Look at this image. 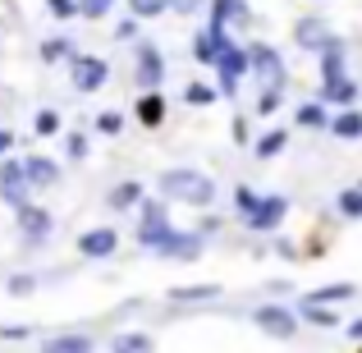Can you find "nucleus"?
Wrapping results in <instances>:
<instances>
[{"instance_id": "f257e3e1", "label": "nucleus", "mask_w": 362, "mask_h": 353, "mask_svg": "<svg viewBox=\"0 0 362 353\" xmlns=\"http://www.w3.org/2000/svg\"><path fill=\"white\" fill-rule=\"evenodd\" d=\"M160 193H165V197H179V202L206 207L216 197V184L206 175H197V170H165V175H160Z\"/></svg>"}, {"instance_id": "f03ea898", "label": "nucleus", "mask_w": 362, "mask_h": 353, "mask_svg": "<svg viewBox=\"0 0 362 353\" xmlns=\"http://www.w3.org/2000/svg\"><path fill=\"white\" fill-rule=\"evenodd\" d=\"M170 234H175V230L165 225V207H160V202H147V207H142V225H138V243L160 253V248L170 243Z\"/></svg>"}, {"instance_id": "7ed1b4c3", "label": "nucleus", "mask_w": 362, "mask_h": 353, "mask_svg": "<svg viewBox=\"0 0 362 353\" xmlns=\"http://www.w3.org/2000/svg\"><path fill=\"white\" fill-rule=\"evenodd\" d=\"M28 188H33L28 166H23V161H5V166H0V197L23 212V207H28Z\"/></svg>"}, {"instance_id": "20e7f679", "label": "nucleus", "mask_w": 362, "mask_h": 353, "mask_svg": "<svg viewBox=\"0 0 362 353\" xmlns=\"http://www.w3.org/2000/svg\"><path fill=\"white\" fill-rule=\"evenodd\" d=\"M106 60H97V55H74V88L78 92H97L101 83H106Z\"/></svg>"}, {"instance_id": "39448f33", "label": "nucleus", "mask_w": 362, "mask_h": 353, "mask_svg": "<svg viewBox=\"0 0 362 353\" xmlns=\"http://www.w3.org/2000/svg\"><path fill=\"white\" fill-rule=\"evenodd\" d=\"M257 326H262L271 340H289L293 330H298V321H293L289 308H257Z\"/></svg>"}, {"instance_id": "423d86ee", "label": "nucleus", "mask_w": 362, "mask_h": 353, "mask_svg": "<svg viewBox=\"0 0 362 353\" xmlns=\"http://www.w3.org/2000/svg\"><path fill=\"white\" fill-rule=\"evenodd\" d=\"M165 79V60H160L156 46H138V83L142 88H156Z\"/></svg>"}, {"instance_id": "0eeeda50", "label": "nucleus", "mask_w": 362, "mask_h": 353, "mask_svg": "<svg viewBox=\"0 0 362 353\" xmlns=\"http://www.w3.org/2000/svg\"><path fill=\"white\" fill-rule=\"evenodd\" d=\"M284 197H262V202H257V212L247 216V225H252V230H275V225L284 221Z\"/></svg>"}, {"instance_id": "6e6552de", "label": "nucleus", "mask_w": 362, "mask_h": 353, "mask_svg": "<svg viewBox=\"0 0 362 353\" xmlns=\"http://www.w3.org/2000/svg\"><path fill=\"white\" fill-rule=\"evenodd\" d=\"M216 64H221V88H225V97H234V83H239V74L247 69V55L234 51V46H225V55Z\"/></svg>"}, {"instance_id": "1a4fd4ad", "label": "nucleus", "mask_w": 362, "mask_h": 353, "mask_svg": "<svg viewBox=\"0 0 362 353\" xmlns=\"http://www.w3.org/2000/svg\"><path fill=\"white\" fill-rule=\"evenodd\" d=\"M252 64H257V74L266 79V88H280L284 64H280V55H275L271 46H252Z\"/></svg>"}, {"instance_id": "9d476101", "label": "nucleus", "mask_w": 362, "mask_h": 353, "mask_svg": "<svg viewBox=\"0 0 362 353\" xmlns=\"http://www.w3.org/2000/svg\"><path fill=\"white\" fill-rule=\"evenodd\" d=\"M78 248H83V257H115L119 234L115 230H92V234L78 238Z\"/></svg>"}, {"instance_id": "9b49d317", "label": "nucleus", "mask_w": 362, "mask_h": 353, "mask_svg": "<svg viewBox=\"0 0 362 353\" xmlns=\"http://www.w3.org/2000/svg\"><path fill=\"white\" fill-rule=\"evenodd\" d=\"M321 74H326V88H339L344 79V51H339V42H330L326 51H321Z\"/></svg>"}, {"instance_id": "f8f14e48", "label": "nucleus", "mask_w": 362, "mask_h": 353, "mask_svg": "<svg viewBox=\"0 0 362 353\" xmlns=\"http://www.w3.org/2000/svg\"><path fill=\"white\" fill-rule=\"evenodd\" d=\"M165 257H175V262H193L197 253H202V238L197 234H170V243L160 248Z\"/></svg>"}, {"instance_id": "ddd939ff", "label": "nucleus", "mask_w": 362, "mask_h": 353, "mask_svg": "<svg viewBox=\"0 0 362 353\" xmlns=\"http://www.w3.org/2000/svg\"><path fill=\"white\" fill-rule=\"evenodd\" d=\"M18 230H23L28 238H46L51 234V216L37 212V207H23V212H18Z\"/></svg>"}, {"instance_id": "4468645a", "label": "nucleus", "mask_w": 362, "mask_h": 353, "mask_svg": "<svg viewBox=\"0 0 362 353\" xmlns=\"http://www.w3.org/2000/svg\"><path fill=\"white\" fill-rule=\"evenodd\" d=\"M110 353H156V345H151V335H142V330H124V335L110 340Z\"/></svg>"}, {"instance_id": "2eb2a0df", "label": "nucleus", "mask_w": 362, "mask_h": 353, "mask_svg": "<svg viewBox=\"0 0 362 353\" xmlns=\"http://www.w3.org/2000/svg\"><path fill=\"white\" fill-rule=\"evenodd\" d=\"M42 353H92V340L74 330V335H55V340H46Z\"/></svg>"}, {"instance_id": "dca6fc26", "label": "nucleus", "mask_w": 362, "mask_h": 353, "mask_svg": "<svg viewBox=\"0 0 362 353\" xmlns=\"http://www.w3.org/2000/svg\"><path fill=\"white\" fill-rule=\"evenodd\" d=\"M330 28L326 23H321V18H303V23H298V42L303 46H317V51H326V46H330Z\"/></svg>"}, {"instance_id": "f3484780", "label": "nucleus", "mask_w": 362, "mask_h": 353, "mask_svg": "<svg viewBox=\"0 0 362 353\" xmlns=\"http://www.w3.org/2000/svg\"><path fill=\"white\" fill-rule=\"evenodd\" d=\"M28 166V179H33V184H55V179H60V170H55V161H46V156H33V161H23Z\"/></svg>"}, {"instance_id": "a211bd4d", "label": "nucleus", "mask_w": 362, "mask_h": 353, "mask_svg": "<svg viewBox=\"0 0 362 353\" xmlns=\"http://www.w3.org/2000/svg\"><path fill=\"white\" fill-rule=\"evenodd\" d=\"M344 299H354V284H326V289L308 294L312 308H321V303H344Z\"/></svg>"}, {"instance_id": "6ab92c4d", "label": "nucleus", "mask_w": 362, "mask_h": 353, "mask_svg": "<svg viewBox=\"0 0 362 353\" xmlns=\"http://www.w3.org/2000/svg\"><path fill=\"white\" fill-rule=\"evenodd\" d=\"M138 120L147 124V129H156V124L165 120V106H160V97H156V92H151V97H142V101H138Z\"/></svg>"}, {"instance_id": "aec40b11", "label": "nucleus", "mask_w": 362, "mask_h": 353, "mask_svg": "<svg viewBox=\"0 0 362 353\" xmlns=\"http://www.w3.org/2000/svg\"><path fill=\"white\" fill-rule=\"evenodd\" d=\"M239 18H247L243 0H216V28H225V23H239Z\"/></svg>"}, {"instance_id": "412c9836", "label": "nucleus", "mask_w": 362, "mask_h": 353, "mask_svg": "<svg viewBox=\"0 0 362 353\" xmlns=\"http://www.w3.org/2000/svg\"><path fill=\"white\" fill-rule=\"evenodd\" d=\"M330 129H335L339 138H358V133H362V115H358V110H344V115L330 120Z\"/></svg>"}, {"instance_id": "4be33fe9", "label": "nucleus", "mask_w": 362, "mask_h": 353, "mask_svg": "<svg viewBox=\"0 0 362 353\" xmlns=\"http://www.w3.org/2000/svg\"><path fill=\"white\" fill-rule=\"evenodd\" d=\"M179 303H202V299H211V294H221L216 284H184V289H170Z\"/></svg>"}, {"instance_id": "5701e85b", "label": "nucleus", "mask_w": 362, "mask_h": 353, "mask_svg": "<svg viewBox=\"0 0 362 353\" xmlns=\"http://www.w3.org/2000/svg\"><path fill=\"white\" fill-rule=\"evenodd\" d=\"M280 151H284V133H280V129H275V133H266V138L257 142V156H262V161L280 156Z\"/></svg>"}, {"instance_id": "b1692460", "label": "nucleus", "mask_w": 362, "mask_h": 353, "mask_svg": "<svg viewBox=\"0 0 362 353\" xmlns=\"http://www.w3.org/2000/svg\"><path fill=\"white\" fill-rule=\"evenodd\" d=\"M129 5H133V14H142V18H147V14H165V9H170V0H129Z\"/></svg>"}, {"instance_id": "393cba45", "label": "nucleus", "mask_w": 362, "mask_h": 353, "mask_svg": "<svg viewBox=\"0 0 362 353\" xmlns=\"http://www.w3.org/2000/svg\"><path fill=\"white\" fill-rule=\"evenodd\" d=\"M138 193H142L138 184H124V188H115V193H110V202H115V207H133V202H138Z\"/></svg>"}, {"instance_id": "a878e982", "label": "nucleus", "mask_w": 362, "mask_h": 353, "mask_svg": "<svg viewBox=\"0 0 362 353\" xmlns=\"http://www.w3.org/2000/svg\"><path fill=\"white\" fill-rule=\"evenodd\" d=\"M339 212L358 221V216H362V193H339Z\"/></svg>"}, {"instance_id": "bb28decb", "label": "nucleus", "mask_w": 362, "mask_h": 353, "mask_svg": "<svg viewBox=\"0 0 362 353\" xmlns=\"http://www.w3.org/2000/svg\"><path fill=\"white\" fill-rule=\"evenodd\" d=\"M298 124H308V129H321V124H326V115H321V106H303V110H298Z\"/></svg>"}, {"instance_id": "cd10ccee", "label": "nucleus", "mask_w": 362, "mask_h": 353, "mask_svg": "<svg viewBox=\"0 0 362 353\" xmlns=\"http://www.w3.org/2000/svg\"><path fill=\"white\" fill-rule=\"evenodd\" d=\"M110 5H115V0H78V9H83L88 18H101V14H106Z\"/></svg>"}, {"instance_id": "c85d7f7f", "label": "nucleus", "mask_w": 362, "mask_h": 353, "mask_svg": "<svg viewBox=\"0 0 362 353\" xmlns=\"http://www.w3.org/2000/svg\"><path fill=\"white\" fill-rule=\"evenodd\" d=\"M275 106H280V88H266L262 97H257V110H262V115H271Z\"/></svg>"}, {"instance_id": "c756f323", "label": "nucleus", "mask_w": 362, "mask_h": 353, "mask_svg": "<svg viewBox=\"0 0 362 353\" xmlns=\"http://www.w3.org/2000/svg\"><path fill=\"white\" fill-rule=\"evenodd\" d=\"M303 312H308L317 326H335V312H326V308H312V303H303Z\"/></svg>"}, {"instance_id": "7c9ffc66", "label": "nucleus", "mask_w": 362, "mask_h": 353, "mask_svg": "<svg viewBox=\"0 0 362 353\" xmlns=\"http://www.w3.org/2000/svg\"><path fill=\"white\" fill-rule=\"evenodd\" d=\"M60 129V115H55V110H42V115H37V133H55Z\"/></svg>"}, {"instance_id": "2f4dec72", "label": "nucleus", "mask_w": 362, "mask_h": 353, "mask_svg": "<svg viewBox=\"0 0 362 353\" xmlns=\"http://www.w3.org/2000/svg\"><path fill=\"white\" fill-rule=\"evenodd\" d=\"M51 14L55 18H69V14H78V5H74V0H51Z\"/></svg>"}, {"instance_id": "473e14b6", "label": "nucleus", "mask_w": 362, "mask_h": 353, "mask_svg": "<svg viewBox=\"0 0 362 353\" xmlns=\"http://www.w3.org/2000/svg\"><path fill=\"white\" fill-rule=\"evenodd\" d=\"M33 275H14V280H9V289H14V294H28V289H33Z\"/></svg>"}, {"instance_id": "72a5a7b5", "label": "nucleus", "mask_w": 362, "mask_h": 353, "mask_svg": "<svg viewBox=\"0 0 362 353\" xmlns=\"http://www.w3.org/2000/svg\"><path fill=\"white\" fill-rule=\"evenodd\" d=\"M184 97H188V101H197V106H202V101H211V88H197V83H193V88H188Z\"/></svg>"}, {"instance_id": "f704fd0d", "label": "nucleus", "mask_w": 362, "mask_h": 353, "mask_svg": "<svg viewBox=\"0 0 362 353\" xmlns=\"http://www.w3.org/2000/svg\"><path fill=\"white\" fill-rule=\"evenodd\" d=\"M170 9H179V14H193V9H202V0H170Z\"/></svg>"}, {"instance_id": "c9c22d12", "label": "nucleus", "mask_w": 362, "mask_h": 353, "mask_svg": "<svg viewBox=\"0 0 362 353\" xmlns=\"http://www.w3.org/2000/svg\"><path fill=\"white\" fill-rule=\"evenodd\" d=\"M97 129H101V133H119V115H101Z\"/></svg>"}, {"instance_id": "e433bc0d", "label": "nucleus", "mask_w": 362, "mask_h": 353, "mask_svg": "<svg viewBox=\"0 0 362 353\" xmlns=\"http://www.w3.org/2000/svg\"><path fill=\"white\" fill-rule=\"evenodd\" d=\"M83 151H88V142H83V133H74L69 138V156H83Z\"/></svg>"}, {"instance_id": "4c0bfd02", "label": "nucleus", "mask_w": 362, "mask_h": 353, "mask_svg": "<svg viewBox=\"0 0 362 353\" xmlns=\"http://www.w3.org/2000/svg\"><path fill=\"white\" fill-rule=\"evenodd\" d=\"M0 335H5V340H23V335H28V326H5Z\"/></svg>"}, {"instance_id": "58836bf2", "label": "nucleus", "mask_w": 362, "mask_h": 353, "mask_svg": "<svg viewBox=\"0 0 362 353\" xmlns=\"http://www.w3.org/2000/svg\"><path fill=\"white\" fill-rule=\"evenodd\" d=\"M9 147H14V138H9V129H0V156H5Z\"/></svg>"}, {"instance_id": "ea45409f", "label": "nucleus", "mask_w": 362, "mask_h": 353, "mask_svg": "<svg viewBox=\"0 0 362 353\" xmlns=\"http://www.w3.org/2000/svg\"><path fill=\"white\" fill-rule=\"evenodd\" d=\"M349 335H354V340H362V321H354V326H349Z\"/></svg>"}]
</instances>
